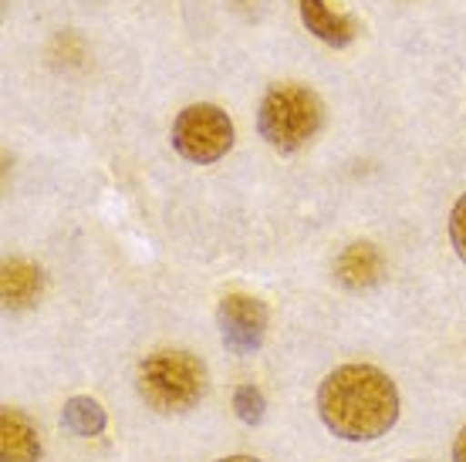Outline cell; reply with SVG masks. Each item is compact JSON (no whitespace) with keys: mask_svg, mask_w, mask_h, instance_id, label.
<instances>
[{"mask_svg":"<svg viewBox=\"0 0 466 462\" xmlns=\"http://www.w3.org/2000/svg\"><path fill=\"white\" fill-rule=\"evenodd\" d=\"M318 412H321V422L341 439H379L396 426L399 392L385 371L372 365H345L321 382Z\"/></svg>","mask_w":466,"mask_h":462,"instance_id":"cell-1","label":"cell"},{"mask_svg":"<svg viewBox=\"0 0 466 462\" xmlns=\"http://www.w3.org/2000/svg\"><path fill=\"white\" fill-rule=\"evenodd\" d=\"M139 395L156 412H187L207 395V368L189 351H159L139 365Z\"/></svg>","mask_w":466,"mask_h":462,"instance_id":"cell-2","label":"cell"},{"mask_svg":"<svg viewBox=\"0 0 466 462\" xmlns=\"http://www.w3.org/2000/svg\"><path fill=\"white\" fill-rule=\"evenodd\" d=\"M257 126L274 149L294 152L308 139H315V132L321 128V102L304 85H278L264 95Z\"/></svg>","mask_w":466,"mask_h":462,"instance_id":"cell-3","label":"cell"},{"mask_svg":"<svg viewBox=\"0 0 466 462\" xmlns=\"http://www.w3.org/2000/svg\"><path fill=\"white\" fill-rule=\"evenodd\" d=\"M173 146L189 162H217L233 146V122L217 105H189L173 122Z\"/></svg>","mask_w":466,"mask_h":462,"instance_id":"cell-4","label":"cell"},{"mask_svg":"<svg viewBox=\"0 0 466 462\" xmlns=\"http://www.w3.org/2000/svg\"><path fill=\"white\" fill-rule=\"evenodd\" d=\"M217 317H220L223 345L230 347L233 355H250V351L260 347L264 331H268V307L257 301V297L227 294L220 301Z\"/></svg>","mask_w":466,"mask_h":462,"instance_id":"cell-5","label":"cell"},{"mask_svg":"<svg viewBox=\"0 0 466 462\" xmlns=\"http://www.w3.org/2000/svg\"><path fill=\"white\" fill-rule=\"evenodd\" d=\"M41 439L31 418L21 416L17 408H4L0 416V462H37Z\"/></svg>","mask_w":466,"mask_h":462,"instance_id":"cell-6","label":"cell"},{"mask_svg":"<svg viewBox=\"0 0 466 462\" xmlns=\"http://www.w3.org/2000/svg\"><path fill=\"white\" fill-rule=\"evenodd\" d=\"M301 21L315 37H321L325 45L345 47L351 37L359 35V24L349 14H339L328 7V0H301Z\"/></svg>","mask_w":466,"mask_h":462,"instance_id":"cell-7","label":"cell"},{"mask_svg":"<svg viewBox=\"0 0 466 462\" xmlns=\"http://www.w3.org/2000/svg\"><path fill=\"white\" fill-rule=\"evenodd\" d=\"M339 280L351 290L372 287L375 280L382 277V256L372 243H351L349 250L339 256Z\"/></svg>","mask_w":466,"mask_h":462,"instance_id":"cell-8","label":"cell"},{"mask_svg":"<svg viewBox=\"0 0 466 462\" xmlns=\"http://www.w3.org/2000/svg\"><path fill=\"white\" fill-rule=\"evenodd\" d=\"M41 266L27 264V260H11L4 266V301L7 307H27L41 294Z\"/></svg>","mask_w":466,"mask_h":462,"instance_id":"cell-9","label":"cell"},{"mask_svg":"<svg viewBox=\"0 0 466 462\" xmlns=\"http://www.w3.org/2000/svg\"><path fill=\"white\" fill-rule=\"evenodd\" d=\"M61 422H65V428L75 432V436H98V432L106 428V408L95 402V398L78 395V398H71V402L65 405Z\"/></svg>","mask_w":466,"mask_h":462,"instance_id":"cell-10","label":"cell"},{"mask_svg":"<svg viewBox=\"0 0 466 462\" xmlns=\"http://www.w3.org/2000/svg\"><path fill=\"white\" fill-rule=\"evenodd\" d=\"M233 408H237V416L244 418L247 426H257L264 418V395L257 392L254 385H240L233 392Z\"/></svg>","mask_w":466,"mask_h":462,"instance_id":"cell-11","label":"cell"},{"mask_svg":"<svg viewBox=\"0 0 466 462\" xmlns=\"http://www.w3.org/2000/svg\"><path fill=\"white\" fill-rule=\"evenodd\" d=\"M450 236H453L456 254L466 260V196H460V203L450 213Z\"/></svg>","mask_w":466,"mask_h":462,"instance_id":"cell-12","label":"cell"},{"mask_svg":"<svg viewBox=\"0 0 466 462\" xmlns=\"http://www.w3.org/2000/svg\"><path fill=\"white\" fill-rule=\"evenodd\" d=\"M453 462H466V428L456 436V446H453Z\"/></svg>","mask_w":466,"mask_h":462,"instance_id":"cell-13","label":"cell"},{"mask_svg":"<svg viewBox=\"0 0 466 462\" xmlns=\"http://www.w3.org/2000/svg\"><path fill=\"white\" fill-rule=\"evenodd\" d=\"M220 462H260V459H250V456H230V459H220Z\"/></svg>","mask_w":466,"mask_h":462,"instance_id":"cell-14","label":"cell"}]
</instances>
